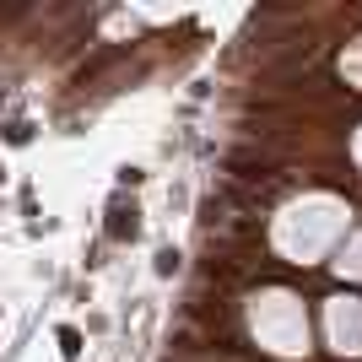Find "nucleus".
<instances>
[{
  "instance_id": "obj_2",
  "label": "nucleus",
  "mask_w": 362,
  "mask_h": 362,
  "mask_svg": "<svg viewBox=\"0 0 362 362\" xmlns=\"http://www.w3.org/2000/svg\"><path fill=\"white\" fill-rule=\"evenodd\" d=\"M179 271V255H173V249H163V255H157V276H173Z\"/></svg>"
},
{
  "instance_id": "obj_1",
  "label": "nucleus",
  "mask_w": 362,
  "mask_h": 362,
  "mask_svg": "<svg viewBox=\"0 0 362 362\" xmlns=\"http://www.w3.org/2000/svg\"><path fill=\"white\" fill-rule=\"evenodd\" d=\"M108 216H114V222H108V238H136V233H141V222H136V206H124V200H119V206H114Z\"/></svg>"
},
{
  "instance_id": "obj_3",
  "label": "nucleus",
  "mask_w": 362,
  "mask_h": 362,
  "mask_svg": "<svg viewBox=\"0 0 362 362\" xmlns=\"http://www.w3.org/2000/svg\"><path fill=\"white\" fill-rule=\"evenodd\" d=\"M60 346H65V357H76V351H81V335H76V330H60Z\"/></svg>"
}]
</instances>
